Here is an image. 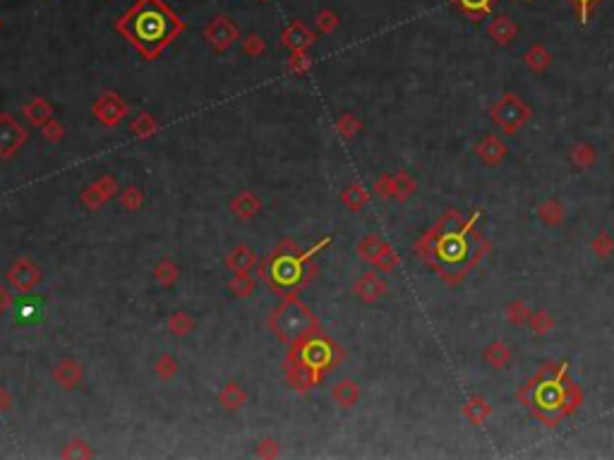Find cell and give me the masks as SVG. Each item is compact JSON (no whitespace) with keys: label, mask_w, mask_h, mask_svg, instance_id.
Instances as JSON below:
<instances>
[{"label":"cell","mask_w":614,"mask_h":460,"mask_svg":"<svg viewBox=\"0 0 614 460\" xmlns=\"http://www.w3.org/2000/svg\"><path fill=\"white\" fill-rule=\"evenodd\" d=\"M113 27L144 60H156L185 32V22L166 0H137L125 15L115 20Z\"/></svg>","instance_id":"1"},{"label":"cell","mask_w":614,"mask_h":460,"mask_svg":"<svg viewBox=\"0 0 614 460\" xmlns=\"http://www.w3.org/2000/svg\"><path fill=\"white\" fill-rule=\"evenodd\" d=\"M478 219H483V211H476L473 219L466 221L464 228H456V230H442L439 226L432 228L435 245H432V250H430L427 262L435 264L444 278H449V274H454L451 283L459 281L461 276H466L468 269H473L485 254L483 252L485 242L476 233Z\"/></svg>","instance_id":"2"},{"label":"cell","mask_w":614,"mask_h":460,"mask_svg":"<svg viewBox=\"0 0 614 460\" xmlns=\"http://www.w3.org/2000/svg\"><path fill=\"white\" fill-rule=\"evenodd\" d=\"M329 238H324L319 245H314L312 250L300 252V247L290 240H283L281 245L276 247L273 257L266 262V278L271 281V286L276 288V293L283 295H293V290L302 288L305 283L317 274L309 259L317 254L321 247L329 245Z\"/></svg>","instance_id":"3"},{"label":"cell","mask_w":614,"mask_h":460,"mask_svg":"<svg viewBox=\"0 0 614 460\" xmlns=\"http://www.w3.org/2000/svg\"><path fill=\"white\" fill-rule=\"evenodd\" d=\"M269 326L278 336V341L283 343H297L312 334H319L317 317L295 295H285L281 305L276 307V312L271 314Z\"/></svg>","instance_id":"4"},{"label":"cell","mask_w":614,"mask_h":460,"mask_svg":"<svg viewBox=\"0 0 614 460\" xmlns=\"http://www.w3.org/2000/svg\"><path fill=\"white\" fill-rule=\"evenodd\" d=\"M288 357L295 362H300V365L309 367V369H314V372L326 374L338 360V345H333L329 338L312 334V336L302 338V341L293 343Z\"/></svg>","instance_id":"5"},{"label":"cell","mask_w":614,"mask_h":460,"mask_svg":"<svg viewBox=\"0 0 614 460\" xmlns=\"http://www.w3.org/2000/svg\"><path fill=\"white\" fill-rule=\"evenodd\" d=\"M533 111L528 108V104L521 96L516 94H504L492 104L490 108V118L497 127H502L507 135H514L519 127H524L528 120H531Z\"/></svg>","instance_id":"6"},{"label":"cell","mask_w":614,"mask_h":460,"mask_svg":"<svg viewBox=\"0 0 614 460\" xmlns=\"http://www.w3.org/2000/svg\"><path fill=\"white\" fill-rule=\"evenodd\" d=\"M204 39L209 41V46L214 48L216 53H226L228 48L240 39V27L230 20L228 15H218L206 24Z\"/></svg>","instance_id":"7"},{"label":"cell","mask_w":614,"mask_h":460,"mask_svg":"<svg viewBox=\"0 0 614 460\" xmlns=\"http://www.w3.org/2000/svg\"><path fill=\"white\" fill-rule=\"evenodd\" d=\"M27 142V130L10 113H0V159H10Z\"/></svg>","instance_id":"8"},{"label":"cell","mask_w":614,"mask_h":460,"mask_svg":"<svg viewBox=\"0 0 614 460\" xmlns=\"http://www.w3.org/2000/svg\"><path fill=\"white\" fill-rule=\"evenodd\" d=\"M127 113H130V106H127L115 92L101 94L99 99L94 101V115L99 118V123L106 125V127L120 125L125 120Z\"/></svg>","instance_id":"9"},{"label":"cell","mask_w":614,"mask_h":460,"mask_svg":"<svg viewBox=\"0 0 614 460\" xmlns=\"http://www.w3.org/2000/svg\"><path fill=\"white\" fill-rule=\"evenodd\" d=\"M39 281H41V271L32 259H17L8 271V283L17 293H29V290L39 286Z\"/></svg>","instance_id":"10"},{"label":"cell","mask_w":614,"mask_h":460,"mask_svg":"<svg viewBox=\"0 0 614 460\" xmlns=\"http://www.w3.org/2000/svg\"><path fill=\"white\" fill-rule=\"evenodd\" d=\"M324 374L314 372V369H309L305 365H300V362L295 360H285V379H288V384L293 386L295 391L305 393L309 389H314V386H319V381Z\"/></svg>","instance_id":"11"},{"label":"cell","mask_w":614,"mask_h":460,"mask_svg":"<svg viewBox=\"0 0 614 460\" xmlns=\"http://www.w3.org/2000/svg\"><path fill=\"white\" fill-rule=\"evenodd\" d=\"M314 39H317V36H314V32L302 20H293L281 34L283 46L290 48V51H307V48L314 44Z\"/></svg>","instance_id":"12"},{"label":"cell","mask_w":614,"mask_h":460,"mask_svg":"<svg viewBox=\"0 0 614 460\" xmlns=\"http://www.w3.org/2000/svg\"><path fill=\"white\" fill-rule=\"evenodd\" d=\"M115 180L111 175H101L94 185H89L87 190L82 192V204L87 209H99L103 202H108L113 195H115Z\"/></svg>","instance_id":"13"},{"label":"cell","mask_w":614,"mask_h":460,"mask_svg":"<svg viewBox=\"0 0 614 460\" xmlns=\"http://www.w3.org/2000/svg\"><path fill=\"white\" fill-rule=\"evenodd\" d=\"M476 154H478L480 163H485V166H500V163L504 161V156L509 154V149L500 135H488L476 147Z\"/></svg>","instance_id":"14"},{"label":"cell","mask_w":614,"mask_h":460,"mask_svg":"<svg viewBox=\"0 0 614 460\" xmlns=\"http://www.w3.org/2000/svg\"><path fill=\"white\" fill-rule=\"evenodd\" d=\"M353 293H355L362 302H377V300L382 298V295L386 293V283L382 281V278L377 276L374 271H367V274L360 276L355 281V286H353Z\"/></svg>","instance_id":"15"},{"label":"cell","mask_w":614,"mask_h":460,"mask_svg":"<svg viewBox=\"0 0 614 460\" xmlns=\"http://www.w3.org/2000/svg\"><path fill=\"white\" fill-rule=\"evenodd\" d=\"M230 209L238 219H254V216L262 211V202L252 195V192H240L235 195V199L230 202Z\"/></svg>","instance_id":"16"},{"label":"cell","mask_w":614,"mask_h":460,"mask_svg":"<svg viewBox=\"0 0 614 460\" xmlns=\"http://www.w3.org/2000/svg\"><path fill=\"white\" fill-rule=\"evenodd\" d=\"M461 413H464V417L471 422V425H485V422H488V417L492 415V405L485 401L483 396H473L471 401L464 405V410H461Z\"/></svg>","instance_id":"17"},{"label":"cell","mask_w":614,"mask_h":460,"mask_svg":"<svg viewBox=\"0 0 614 460\" xmlns=\"http://www.w3.org/2000/svg\"><path fill=\"white\" fill-rule=\"evenodd\" d=\"M483 360L488 362L492 369H507L509 362H512V350H509L507 343L495 341L483 350Z\"/></svg>","instance_id":"18"},{"label":"cell","mask_w":614,"mask_h":460,"mask_svg":"<svg viewBox=\"0 0 614 460\" xmlns=\"http://www.w3.org/2000/svg\"><path fill=\"white\" fill-rule=\"evenodd\" d=\"M53 379H56L63 389H75L82 381V369L75 360H63L56 367V372H53Z\"/></svg>","instance_id":"19"},{"label":"cell","mask_w":614,"mask_h":460,"mask_svg":"<svg viewBox=\"0 0 614 460\" xmlns=\"http://www.w3.org/2000/svg\"><path fill=\"white\" fill-rule=\"evenodd\" d=\"M22 111H24V115H27V118H29V123L36 125V127L46 125L48 120L53 118V106L48 104L46 99H41V96H36V99L29 101V104L24 106Z\"/></svg>","instance_id":"20"},{"label":"cell","mask_w":614,"mask_h":460,"mask_svg":"<svg viewBox=\"0 0 614 460\" xmlns=\"http://www.w3.org/2000/svg\"><path fill=\"white\" fill-rule=\"evenodd\" d=\"M254 264H257V257H254L250 247H235L226 259V266L233 274H247Z\"/></svg>","instance_id":"21"},{"label":"cell","mask_w":614,"mask_h":460,"mask_svg":"<svg viewBox=\"0 0 614 460\" xmlns=\"http://www.w3.org/2000/svg\"><path fill=\"white\" fill-rule=\"evenodd\" d=\"M331 396L341 408H353L358 403V398H360V389H358V384L353 379H341L333 386Z\"/></svg>","instance_id":"22"},{"label":"cell","mask_w":614,"mask_h":460,"mask_svg":"<svg viewBox=\"0 0 614 460\" xmlns=\"http://www.w3.org/2000/svg\"><path fill=\"white\" fill-rule=\"evenodd\" d=\"M488 34L497 41V44L507 46V44H512V39H514L516 34H519V27H516V24L509 20V17H497L495 22H490Z\"/></svg>","instance_id":"23"},{"label":"cell","mask_w":614,"mask_h":460,"mask_svg":"<svg viewBox=\"0 0 614 460\" xmlns=\"http://www.w3.org/2000/svg\"><path fill=\"white\" fill-rule=\"evenodd\" d=\"M418 183L411 178L408 173H396L391 175V199H398V202H408V199L415 195Z\"/></svg>","instance_id":"24"},{"label":"cell","mask_w":614,"mask_h":460,"mask_svg":"<svg viewBox=\"0 0 614 460\" xmlns=\"http://www.w3.org/2000/svg\"><path fill=\"white\" fill-rule=\"evenodd\" d=\"M564 216H567L564 214V207H562V202H557V199H547V202H543L538 207V219L550 228L562 226Z\"/></svg>","instance_id":"25"},{"label":"cell","mask_w":614,"mask_h":460,"mask_svg":"<svg viewBox=\"0 0 614 460\" xmlns=\"http://www.w3.org/2000/svg\"><path fill=\"white\" fill-rule=\"evenodd\" d=\"M524 63H526V68H528V70H533V72H545L547 68H550L552 56H550V51H547V48H545L543 44H535V46H531V48H528V51H526Z\"/></svg>","instance_id":"26"},{"label":"cell","mask_w":614,"mask_h":460,"mask_svg":"<svg viewBox=\"0 0 614 460\" xmlns=\"http://www.w3.org/2000/svg\"><path fill=\"white\" fill-rule=\"evenodd\" d=\"M595 161H598V149L591 147L588 142H581L571 149V163H574L576 168H581V171L591 168Z\"/></svg>","instance_id":"27"},{"label":"cell","mask_w":614,"mask_h":460,"mask_svg":"<svg viewBox=\"0 0 614 460\" xmlns=\"http://www.w3.org/2000/svg\"><path fill=\"white\" fill-rule=\"evenodd\" d=\"M218 401H221V405L226 410H238L247 403V393L242 391L238 384H228L226 389L218 393Z\"/></svg>","instance_id":"28"},{"label":"cell","mask_w":614,"mask_h":460,"mask_svg":"<svg viewBox=\"0 0 614 460\" xmlns=\"http://www.w3.org/2000/svg\"><path fill=\"white\" fill-rule=\"evenodd\" d=\"M130 130H132V135L139 137V139H149V137L156 135L159 125H156V120H154V115H151V113H139L137 118L132 120Z\"/></svg>","instance_id":"29"},{"label":"cell","mask_w":614,"mask_h":460,"mask_svg":"<svg viewBox=\"0 0 614 460\" xmlns=\"http://www.w3.org/2000/svg\"><path fill=\"white\" fill-rule=\"evenodd\" d=\"M367 199H370V195H367V190H365L362 185H350V187H346L343 195H341V202H343L350 211H360V209L365 207V204H367Z\"/></svg>","instance_id":"30"},{"label":"cell","mask_w":614,"mask_h":460,"mask_svg":"<svg viewBox=\"0 0 614 460\" xmlns=\"http://www.w3.org/2000/svg\"><path fill=\"white\" fill-rule=\"evenodd\" d=\"M504 317H507V322L512 326H521V324H528V319H531V310L526 307V302L514 300V302H509V305H507Z\"/></svg>","instance_id":"31"},{"label":"cell","mask_w":614,"mask_h":460,"mask_svg":"<svg viewBox=\"0 0 614 460\" xmlns=\"http://www.w3.org/2000/svg\"><path fill=\"white\" fill-rule=\"evenodd\" d=\"M528 326H531V331H533L535 336H545V334H550V331L555 329V319H552L550 312L538 310L535 314H531V319H528Z\"/></svg>","instance_id":"32"},{"label":"cell","mask_w":614,"mask_h":460,"mask_svg":"<svg viewBox=\"0 0 614 460\" xmlns=\"http://www.w3.org/2000/svg\"><path fill=\"white\" fill-rule=\"evenodd\" d=\"M382 247H384V242H382L377 235H367V238L360 240V245H358V252H360V257L365 259V262L372 264L377 259V254L382 252Z\"/></svg>","instance_id":"33"},{"label":"cell","mask_w":614,"mask_h":460,"mask_svg":"<svg viewBox=\"0 0 614 460\" xmlns=\"http://www.w3.org/2000/svg\"><path fill=\"white\" fill-rule=\"evenodd\" d=\"M372 264L379 271H384V274H386V271H394L398 266V254H396V250H394L391 245H386V242H384V247H382V252L377 254V259Z\"/></svg>","instance_id":"34"},{"label":"cell","mask_w":614,"mask_h":460,"mask_svg":"<svg viewBox=\"0 0 614 460\" xmlns=\"http://www.w3.org/2000/svg\"><path fill=\"white\" fill-rule=\"evenodd\" d=\"M456 5H459V8L466 12V15L483 17V15H488V12L492 10L495 0H456Z\"/></svg>","instance_id":"35"},{"label":"cell","mask_w":614,"mask_h":460,"mask_svg":"<svg viewBox=\"0 0 614 460\" xmlns=\"http://www.w3.org/2000/svg\"><path fill=\"white\" fill-rule=\"evenodd\" d=\"M178 266H175L173 262H168V259H163V262L156 266V271H154V276H156V281L161 283L163 288H168V286H173L175 281H178Z\"/></svg>","instance_id":"36"},{"label":"cell","mask_w":614,"mask_h":460,"mask_svg":"<svg viewBox=\"0 0 614 460\" xmlns=\"http://www.w3.org/2000/svg\"><path fill=\"white\" fill-rule=\"evenodd\" d=\"M168 329H171L173 336H187L194 329V322L185 312H175L173 317L168 319Z\"/></svg>","instance_id":"37"},{"label":"cell","mask_w":614,"mask_h":460,"mask_svg":"<svg viewBox=\"0 0 614 460\" xmlns=\"http://www.w3.org/2000/svg\"><path fill=\"white\" fill-rule=\"evenodd\" d=\"M591 250L598 254L600 259H607L610 257V254L614 252V240H612V235L607 233V230H603V233H598L593 238V242H591Z\"/></svg>","instance_id":"38"},{"label":"cell","mask_w":614,"mask_h":460,"mask_svg":"<svg viewBox=\"0 0 614 460\" xmlns=\"http://www.w3.org/2000/svg\"><path fill=\"white\" fill-rule=\"evenodd\" d=\"M360 120L355 118V115H350V113H346V115H341V118H338V123H336V130H338V135H341L343 139H353L358 135V132H360Z\"/></svg>","instance_id":"39"},{"label":"cell","mask_w":614,"mask_h":460,"mask_svg":"<svg viewBox=\"0 0 614 460\" xmlns=\"http://www.w3.org/2000/svg\"><path fill=\"white\" fill-rule=\"evenodd\" d=\"M230 290L235 298H250L254 293V281L247 274H235V278L230 281Z\"/></svg>","instance_id":"40"},{"label":"cell","mask_w":614,"mask_h":460,"mask_svg":"<svg viewBox=\"0 0 614 460\" xmlns=\"http://www.w3.org/2000/svg\"><path fill=\"white\" fill-rule=\"evenodd\" d=\"M314 24H317L321 34H331L338 27V15L333 10H319L317 17H314Z\"/></svg>","instance_id":"41"},{"label":"cell","mask_w":614,"mask_h":460,"mask_svg":"<svg viewBox=\"0 0 614 460\" xmlns=\"http://www.w3.org/2000/svg\"><path fill=\"white\" fill-rule=\"evenodd\" d=\"M242 51H245L250 58H259V56H264V53H266V41L262 39V36L250 34L245 41H242Z\"/></svg>","instance_id":"42"},{"label":"cell","mask_w":614,"mask_h":460,"mask_svg":"<svg viewBox=\"0 0 614 460\" xmlns=\"http://www.w3.org/2000/svg\"><path fill=\"white\" fill-rule=\"evenodd\" d=\"M142 202H144V195L139 187H127L123 195H120V204H123L127 211H137L142 207Z\"/></svg>","instance_id":"43"},{"label":"cell","mask_w":614,"mask_h":460,"mask_svg":"<svg viewBox=\"0 0 614 460\" xmlns=\"http://www.w3.org/2000/svg\"><path fill=\"white\" fill-rule=\"evenodd\" d=\"M156 374H159L163 381L175 377V374H178V362H175L171 355L159 357V362H156Z\"/></svg>","instance_id":"44"},{"label":"cell","mask_w":614,"mask_h":460,"mask_svg":"<svg viewBox=\"0 0 614 460\" xmlns=\"http://www.w3.org/2000/svg\"><path fill=\"white\" fill-rule=\"evenodd\" d=\"M41 135H44L46 142H60L63 135H65V130H63V125H60L58 120L51 118L46 125H41Z\"/></svg>","instance_id":"45"},{"label":"cell","mask_w":614,"mask_h":460,"mask_svg":"<svg viewBox=\"0 0 614 460\" xmlns=\"http://www.w3.org/2000/svg\"><path fill=\"white\" fill-rule=\"evenodd\" d=\"M309 56H307V51H293V56H290V63H288V68L293 70V72H305V70H309Z\"/></svg>","instance_id":"46"},{"label":"cell","mask_w":614,"mask_h":460,"mask_svg":"<svg viewBox=\"0 0 614 460\" xmlns=\"http://www.w3.org/2000/svg\"><path fill=\"white\" fill-rule=\"evenodd\" d=\"M374 192L384 199H391V175H382L374 183Z\"/></svg>","instance_id":"47"},{"label":"cell","mask_w":614,"mask_h":460,"mask_svg":"<svg viewBox=\"0 0 614 460\" xmlns=\"http://www.w3.org/2000/svg\"><path fill=\"white\" fill-rule=\"evenodd\" d=\"M571 3H574L576 8H579V12H581V20L586 22V20H588V10H591L593 5L598 3V0H571Z\"/></svg>","instance_id":"48"},{"label":"cell","mask_w":614,"mask_h":460,"mask_svg":"<svg viewBox=\"0 0 614 460\" xmlns=\"http://www.w3.org/2000/svg\"><path fill=\"white\" fill-rule=\"evenodd\" d=\"M10 305H12V295H10V290H5L3 286H0V314H5L10 310Z\"/></svg>","instance_id":"49"},{"label":"cell","mask_w":614,"mask_h":460,"mask_svg":"<svg viewBox=\"0 0 614 460\" xmlns=\"http://www.w3.org/2000/svg\"><path fill=\"white\" fill-rule=\"evenodd\" d=\"M8 408H10V396L3 389H0V415H3Z\"/></svg>","instance_id":"50"},{"label":"cell","mask_w":614,"mask_h":460,"mask_svg":"<svg viewBox=\"0 0 614 460\" xmlns=\"http://www.w3.org/2000/svg\"><path fill=\"white\" fill-rule=\"evenodd\" d=\"M0 27H3V22H0Z\"/></svg>","instance_id":"51"}]
</instances>
